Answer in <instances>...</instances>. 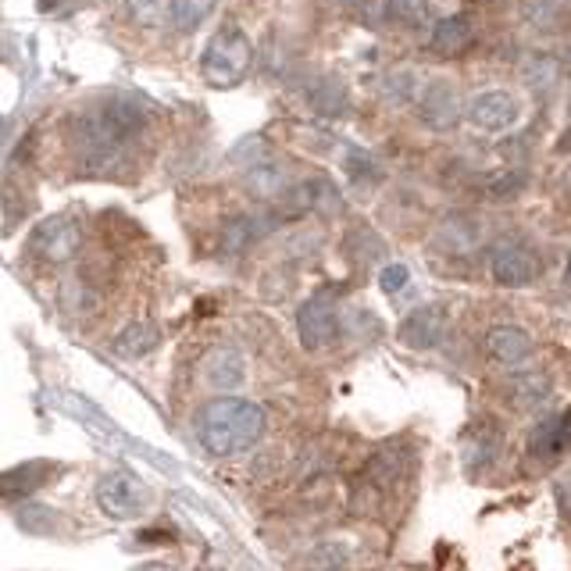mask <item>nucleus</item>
Returning <instances> with one entry per match:
<instances>
[{
  "instance_id": "obj_1",
  "label": "nucleus",
  "mask_w": 571,
  "mask_h": 571,
  "mask_svg": "<svg viewBox=\"0 0 571 571\" xmlns=\"http://www.w3.org/2000/svg\"><path fill=\"white\" fill-rule=\"evenodd\" d=\"M143 129H147V115L137 97L115 94L94 104V108H86L72 122V147L79 154V169L86 175L126 172L132 143H137Z\"/></svg>"
},
{
  "instance_id": "obj_2",
  "label": "nucleus",
  "mask_w": 571,
  "mask_h": 571,
  "mask_svg": "<svg viewBox=\"0 0 571 571\" xmlns=\"http://www.w3.org/2000/svg\"><path fill=\"white\" fill-rule=\"evenodd\" d=\"M265 411L258 403L244 397H218L207 400L193 418V432H197L201 446L212 457H236L250 450L265 435Z\"/></svg>"
},
{
  "instance_id": "obj_3",
  "label": "nucleus",
  "mask_w": 571,
  "mask_h": 571,
  "mask_svg": "<svg viewBox=\"0 0 571 571\" xmlns=\"http://www.w3.org/2000/svg\"><path fill=\"white\" fill-rule=\"evenodd\" d=\"M250 62H254L250 36L236 22H225L212 36V43H207V51L201 57V75H204L207 86L233 89V86H239L247 79Z\"/></svg>"
},
{
  "instance_id": "obj_4",
  "label": "nucleus",
  "mask_w": 571,
  "mask_h": 571,
  "mask_svg": "<svg viewBox=\"0 0 571 571\" xmlns=\"http://www.w3.org/2000/svg\"><path fill=\"white\" fill-rule=\"evenodd\" d=\"M150 504H154L150 486H143L140 478L126 468H115L97 483V507L111 521H140L150 510Z\"/></svg>"
},
{
  "instance_id": "obj_5",
  "label": "nucleus",
  "mask_w": 571,
  "mask_h": 571,
  "mask_svg": "<svg viewBox=\"0 0 571 571\" xmlns=\"http://www.w3.org/2000/svg\"><path fill=\"white\" fill-rule=\"evenodd\" d=\"M79 244H83V233H79V225H75V218L51 215L36 225L33 236H29V254L47 265H65L75 258Z\"/></svg>"
},
{
  "instance_id": "obj_6",
  "label": "nucleus",
  "mask_w": 571,
  "mask_h": 571,
  "mask_svg": "<svg viewBox=\"0 0 571 571\" xmlns=\"http://www.w3.org/2000/svg\"><path fill=\"white\" fill-rule=\"evenodd\" d=\"M297 333H300V343H304L308 351L333 347L336 336H340V314H336L333 300L328 297L304 300L300 311H297Z\"/></svg>"
},
{
  "instance_id": "obj_7",
  "label": "nucleus",
  "mask_w": 571,
  "mask_h": 571,
  "mask_svg": "<svg viewBox=\"0 0 571 571\" xmlns=\"http://www.w3.org/2000/svg\"><path fill=\"white\" fill-rule=\"evenodd\" d=\"M468 118L478 132H489V137H500V132L515 129L518 122V100L507 94V89H483L468 104Z\"/></svg>"
},
{
  "instance_id": "obj_8",
  "label": "nucleus",
  "mask_w": 571,
  "mask_h": 571,
  "mask_svg": "<svg viewBox=\"0 0 571 571\" xmlns=\"http://www.w3.org/2000/svg\"><path fill=\"white\" fill-rule=\"evenodd\" d=\"M418 115H422V122L432 126V129H450L457 126L461 118V100H457V89L450 86L446 79H429L418 89V100H414Z\"/></svg>"
},
{
  "instance_id": "obj_9",
  "label": "nucleus",
  "mask_w": 571,
  "mask_h": 571,
  "mask_svg": "<svg viewBox=\"0 0 571 571\" xmlns=\"http://www.w3.org/2000/svg\"><path fill=\"white\" fill-rule=\"evenodd\" d=\"M282 204L290 207V215H304V212L336 215L343 207V197H340V190L333 186V179L311 175V179H304V183H293V190L286 193Z\"/></svg>"
},
{
  "instance_id": "obj_10",
  "label": "nucleus",
  "mask_w": 571,
  "mask_h": 571,
  "mask_svg": "<svg viewBox=\"0 0 571 571\" xmlns=\"http://www.w3.org/2000/svg\"><path fill=\"white\" fill-rule=\"evenodd\" d=\"M201 379L212 389H218V394L229 397L233 389L247 383V360L236 347H212L201 360Z\"/></svg>"
},
{
  "instance_id": "obj_11",
  "label": "nucleus",
  "mask_w": 571,
  "mask_h": 571,
  "mask_svg": "<svg viewBox=\"0 0 571 571\" xmlns=\"http://www.w3.org/2000/svg\"><path fill=\"white\" fill-rule=\"evenodd\" d=\"M282 222H286V215L268 212V207H261V212H250V215H239V218H233L229 225H225L222 250L225 254H244L247 247L258 244V239L272 236Z\"/></svg>"
},
{
  "instance_id": "obj_12",
  "label": "nucleus",
  "mask_w": 571,
  "mask_h": 571,
  "mask_svg": "<svg viewBox=\"0 0 571 571\" xmlns=\"http://www.w3.org/2000/svg\"><path fill=\"white\" fill-rule=\"evenodd\" d=\"M446 336V314L443 308H418L400 322V343L411 351H432Z\"/></svg>"
},
{
  "instance_id": "obj_13",
  "label": "nucleus",
  "mask_w": 571,
  "mask_h": 571,
  "mask_svg": "<svg viewBox=\"0 0 571 571\" xmlns=\"http://www.w3.org/2000/svg\"><path fill=\"white\" fill-rule=\"evenodd\" d=\"M493 279H497L500 286H507V290H521V286H532L536 276H539V265L536 258L525 247L518 244H504L493 250Z\"/></svg>"
},
{
  "instance_id": "obj_14",
  "label": "nucleus",
  "mask_w": 571,
  "mask_h": 571,
  "mask_svg": "<svg viewBox=\"0 0 571 571\" xmlns=\"http://www.w3.org/2000/svg\"><path fill=\"white\" fill-rule=\"evenodd\" d=\"M51 403H54V408H62L68 418H75V422H79V425L94 429L97 435H108V440H126V435L118 432V425H115L111 418L97 408L94 400H86V397H79V394H72V389H54V394H51Z\"/></svg>"
},
{
  "instance_id": "obj_15",
  "label": "nucleus",
  "mask_w": 571,
  "mask_h": 571,
  "mask_svg": "<svg viewBox=\"0 0 571 571\" xmlns=\"http://www.w3.org/2000/svg\"><path fill=\"white\" fill-rule=\"evenodd\" d=\"M486 351L493 360H500L507 368H518L532 357V336L518 325H493L486 336Z\"/></svg>"
},
{
  "instance_id": "obj_16",
  "label": "nucleus",
  "mask_w": 571,
  "mask_h": 571,
  "mask_svg": "<svg viewBox=\"0 0 571 571\" xmlns=\"http://www.w3.org/2000/svg\"><path fill=\"white\" fill-rule=\"evenodd\" d=\"M408 468H411V450L403 443H386V446L375 450V457L368 461L365 478L375 486L389 489V486H397L403 475H408Z\"/></svg>"
},
{
  "instance_id": "obj_17",
  "label": "nucleus",
  "mask_w": 571,
  "mask_h": 571,
  "mask_svg": "<svg viewBox=\"0 0 571 571\" xmlns=\"http://www.w3.org/2000/svg\"><path fill=\"white\" fill-rule=\"evenodd\" d=\"M57 472H62V464H54V461L14 464V468L4 475V497L8 500H29V493L40 489V486H47Z\"/></svg>"
},
{
  "instance_id": "obj_18",
  "label": "nucleus",
  "mask_w": 571,
  "mask_h": 571,
  "mask_svg": "<svg viewBox=\"0 0 571 571\" xmlns=\"http://www.w3.org/2000/svg\"><path fill=\"white\" fill-rule=\"evenodd\" d=\"M429 43L440 57H461L475 43V25L464 14H450V19H440L432 25Z\"/></svg>"
},
{
  "instance_id": "obj_19",
  "label": "nucleus",
  "mask_w": 571,
  "mask_h": 571,
  "mask_svg": "<svg viewBox=\"0 0 571 571\" xmlns=\"http://www.w3.org/2000/svg\"><path fill=\"white\" fill-rule=\"evenodd\" d=\"M247 190L250 197L258 201H282L286 193L293 190V183H290V172H286L279 161H258L247 169Z\"/></svg>"
},
{
  "instance_id": "obj_20",
  "label": "nucleus",
  "mask_w": 571,
  "mask_h": 571,
  "mask_svg": "<svg viewBox=\"0 0 571 571\" xmlns=\"http://www.w3.org/2000/svg\"><path fill=\"white\" fill-rule=\"evenodd\" d=\"M529 446H532V454L543 457V461L553 457V454H561V450H568L571 446V408L558 418H547L543 425H536Z\"/></svg>"
},
{
  "instance_id": "obj_21",
  "label": "nucleus",
  "mask_w": 571,
  "mask_h": 571,
  "mask_svg": "<svg viewBox=\"0 0 571 571\" xmlns=\"http://www.w3.org/2000/svg\"><path fill=\"white\" fill-rule=\"evenodd\" d=\"M158 343H161V333H158L154 322H132V325H126L122 333L115 336L111 351L118 357H126V360H140L143 354L158 351Z\"/></svg>"
},
{
  "instance_id": "obj_22",
  "label": "nucleus",
  "mask_w": 571,
  "mask_h": 571,
  "mask_svg": "<svg viewBox=\"0 0 571 571\" xmlns=\"http://www.w3.org/2000/svg\"><path fill=\"white\" fill-rule=\"evenodd\" d=\"M550 389H553V383L547 371H521L510 379L507 397L515 408H539V403L550 397Z\"/></svg>"
},
{
  "instance_id": "obj_23",
  "label": "nucleus",
  "mask_w": 571,
  "mask_h": 571,
  "mask_svg": "<svg viewBox=\"0 0 571 571\" xmlns=\"http://www.w3.org/2000/svg\"><path fill=\"white\" fill-rule=\"evenodd\" d=\"M435 244H440L443 250H450V254H468V250L478 244V229L472 225V218L450 215V218L440 225V233H435Z\"/></svg>"
},
{
  "instance_id": "obj_24",
  "label": "nucleus",
  "mask_w": 571,
  "mask_h": 571,
  "mask_svg": "<svg viewBox=\"0 0 571 571\" xmlns=\"http://www.w3.org/2000/svg\"><path fill=\"white\" fill-rule=\"evenodd\" d=\"M14 521H19V529L29 536H54L62 529V518H57L47 504H36V500H25L22 507H14Z\"/></svg>"
},
{
  "instance_id": "obj_25",
  "label": "nucleus",
  "mask_w": 571,
  "mask_h": 571,
  "mask_svg": "<svg viewBox=\"0 0 571 571\" xmlns=\"http://www.w3.org/2000/svg\"><path fill=\"white\" fill-rule=\"evenodd\" d=\"M215 11V0H169V25L175 33H193L207 14Z\"/></svg>"
},
{
  "instance_id": "obj_26",
  "label": "nucleus",
  "mask_w": 571,
  "mask_h": 571,
  "mask_svg": "<svg viewBox=\"0 0 571 571\" xmlns=\"http://www.w3.org/2000/svg\"><path fill=\"white\" fill-rule=\"evenodd\" d=\"M561 79V65L553 62L550 54H536L529 57V65H525V83H529L536 94H550L553 86Z\"/></svg>"
},
{
  "instance_id": "obj_27",
  "label": "nucleus",
  "mask_w": 571,
  "mask_h": 571,
  "mask_svg": "<svg viewBox=\"0 0 571 571\" xmlns=\"http://www.w3.org/2000/svg\"><path fill=\"white\" fill-rule=\"evenodd\" d=\"M343 172L354 186H368V183H379L383 179V169L375 164L368 154H360V150H351L347 158H343Z\"/></svg>"
},
{
  "instance_id": "obj_28",
  "label": "nucleus",
  "mask_w": 571,
  "mask_h": 571,
  "mask_svg": "<svg viewBox=\"0 0 571 571\" xmlns=\"http://www.w3.org/2000/svg\"><path fill=\"white\" fill-rule=\"evenodd\" d=\"M386 97L394 104H414L418 100V89H422V79L414 72H389L386 75Z\"/></svg>"
},
{
  "instance_id": "obj_29",
  "label": "nucleus",
  "mask_w": 571,
  "mask_h": 571,
  "mask_svg": "<svg viewBox=\"0 0 571 571\" xmlns=\"http://www.w3.org/2000/svg\"><path fill=\"white\" fill-rule=\"evenodd\" d=\"M347 250H351V258L354 261H360V265H368L371 258H383L386 254V244L375 233H368V229H357L351 239H347Z\"/></svg>"
},
{
  "instance_id": "obj_30",
  "label": "nucleus",
  "mask_w": 571,
  "mask_h": 571,
  "mask_svg": "<svg viewBox=\"0 0 571 571\" xmlns=\"http://www.w3.org/2000/svg\"><path fill=\"white\" fill-rule=\"evenodd\" d=\"M308 568L311 571H343V568H347V550H343L340 543L314 547L308 553Z\"/></svg>"
},
{
  "instance_id": "obj_31",
  "label": "nucleus",
  "mask_w": 571,
  "mask_h": 571,
  "mask_svg": "<svg viewBox=\"0 0 571 571\" xmlns=\"http://www.w3.org/2000/svg\"><path fill=\"white\" fill-rule=\"evenodd\" d=\"M132 8V19L143 22V25H154V22H169V0H129Z\"/></svg>"
},
{
  "instance_id": "obj_32",
  "label": "nucleus",
  "mask_w": 571,
  "mask_h": 571,
  "mask_svg": "<svg viewBox=\"0 0 571 571\" xmlns=\"http://www.w3.org/2000/svg\"><path fill=\"white\" fill-rule=\"evenodd\" d=\"M129 446H132V454L147 457L150 464H154V468L169 472V475H183V464H179L175 457H169V454H161V450H154L150 443H137V440H129Z\"/></svg>"
},
{
  "instance_id": "obj_33",
  "label": "nucleus",
  "mask_w": 571,
  "mask_h": 571,
  "mask_svg": "<svg viewBox=\"0 0 571 571\" xmlns=\"http://www.w3.org/2000/svg\"><path fill=\"white\" fill-rule=\"evenodd\" d=\"M379 286H383V293H389V297L403 293L411 286V268L408 265H386L383 276H379Z\"/></svg>"
},
{
  "instance_id": "obj_34",
  "label": "nucleus",
  "mask_w": 571,
  "mask_h": 571,
  "mask_svg": "<svg viewBox=\"0 0 571 571\" xmlns=\"http://www.w3.org/2000/svg\"><path fill=\"white\" fill-rule=\"evenodd\" d=\"M558 504H561V515L571 521V472L558 478Z\"/></svg>"
},
{
  "instance_id": "obj_35",
  "label": "nucleus",
  "mask_w": 571,
  "mask_h": 571,
  "mask_svg": "<svg viewBox=\"0 0 571 571\" xmlns=\"http://www.w3.org/2000/svg\"><path fill=\"white\" fill-rule=\"evenodd\" d=\"M504 183H493V193L497 197H510V193H518L521 190V175H500Z\"/></svg>"
},
{
  "instance_id": "obj_36",
  "label": "nucleus",
  "mask_w": 571,
  "mask_h": 571,
  "mask_svg": "<svg viewBox=\"0 0 571 571\" xmlns=\"http://www.w3.org/2000/svg\"><path fill=\"white\" fill-rule=\"evenodd\" d=\"M568 65H571V43H568Z\"/></svg>"
},
{
  "instance_id": "obj_37",
  "label": "nucleus",
  "mask_w": 571,
  "mask_h": 571,
  "mask_svg": "<svg viewBox=\"0 0 571 571\" xmlns=\"http://www.w3.org/2000/svg\"><path fill=\"white\" fill-rule=\"evenodd\" d=\"M568 190H571V172H568Z\"/></svg>"
},
{
  "instance_id": "obj_38",
  "label": "nucleus",
  "mask_w": 571,
  "mask_h": 571,
  "mask_svg": "<svg viewBox=\"0 0 571 571\" xmlns=\"http://www.w3.org/2000/svg\"><path fill=\"white\" fill-rule=\"evenodd\" d=\"M568 272H571V258H568Z\"/></svg>"
}]
</instances>
